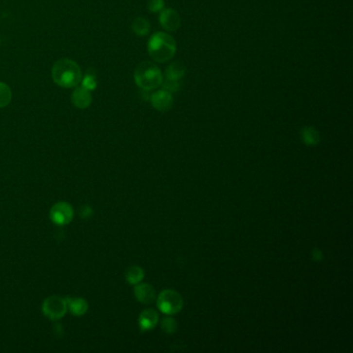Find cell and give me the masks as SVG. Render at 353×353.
I'll use <instances>...</instances> for the list:
<instances>
[{"label":"cell","instance_id":"1","mask_svg":"<svg viewBox=\"0 0 353 353\" xmlns=\"http://www.w3.org/2000/svg\"><path fill=\"white\" fill-rule=\"evenodd\" d=\"M53 81L63 88H75L81 82L82 71L74 60L62 58L54 63L51 71Z\"/></svg>","mask_w":353,"mask_h":353},{"label":"cell","instance_id":"2","mask_svg":"<svg viewBox=\"0 0 353 353\" xmlns=\"http://www.w3.org/2000/svg\"><path fill=\"white\" fill-rule=\"evenodd\" d=\"M147 49L156 62L164 63L174 57L176 53L175 39L166 32H156L149 38Z\"/></svg>","mask_w":353,"mask_h":353},{"label":"cell","instance_id":"3","mask_svg":"<svg viewBox=\"0 0 353 353\" xmlns=\"http://www.w3.org/2000/svg\"><path fill=\"white\" fill-rule=\"evenodd\" d=\"M135 82L142 90L150 91L162 85L163 74L159 68L152 62H142L134 71Z\"/></svg>","mask_w":353,"mask_h":353},{"label":"cell","instance_id":"4","mask_svg":"<svg viewBox=\"0 0 353 353\" xmlns=\"http://www.w3.org/2000/svg\"><path fill=\"white\" fill-rule=\"evenodd\" d=\"M158 308L160 312L167 315L177 314L183 307V300L181 295L175 290L167 289L159 293L157 300Z\"/></svg>","mask_w":353,"mask_h":353},{"label":"cell","instance_id":"5","mask_svg":"<svg viewBox=\"0 0 353 353\" xmlns=\"http://www.w3.org/2000/svg\"><path fill=\"white\" fill-rule=\"evenodd\" d=\"M68 311L67 300L59 296H50L43 303V313L51 320L60 319Z\"/></svg>","mask_w":353,"mask_h":353},{"label":"cell","instance_id":"6","mask_svg":"<svg viewBox=\"0 0 353 353\" xmlns=\"http://www.w3.org/2000/svg\"><path fill=\"white\" fill-rule=\"evenodd\" d=\"M73 216H74V211L69 203L60 202L55 204L51 208L50 212L51 220L53 221V223L60 225V226L71 223V221L73 220Z\"/></svg>","mask_w":353,"mask_h":353},{"label":"cell","instance_id":"7","mask_svg":"<svg viewBox=\"0 0 353 353\" xmlns=\"http://www.w3.org/2000/svg\"><path fill=\"white\" fill-rule=\"evenodd\" d=\"M159 23L167 31H176L181 25L180 16L173 9L162 10L159 15Z\"/></svg>","mask_w":353,"mask_h":353},{"label":"cell","instance_id":"8","mask_svg":"<svg viewBox=\"0 0 353 353\" xmlns=\"http://www.w3.org/2000/svg\"><path fill=\"white\" fill-rule=\"evenodd\" d=\"M150 103L152 107L160 112H166L170 110L173 106V96L171 92L165 89L156 91L150 95Z\"/></svg>","mask_w":353,"mask_h":353},{"label":"cell","instance_id":"9","mask_svg":"<svg viewBox=\"0 0 353 353\" xmlns=\"http://www.w3.org/2000/svg\"><path fill=\"white\" fill-rule=\"evenodd\" d=\"M90 92L91 91L85 89L82 86L76 87L71 96L73 105L78 109H86L89 107L92 103V95Z\"/></svg>","mask_w":353,"mask_h":353},{"label":"cell","instance_id":"10","mask_svg":"<svg viewBox=\"0 0 353 353\" xmlns=\"http://www.w3.org/2000/svg\"><path fill=\"white\" fill-rule=\"evenodd\" d=\"M134 293L136 299L143 304H150L155 301L156 299V291L149 284H136Z\"/></svg>","mask_w":353,"mask_h":353},{"label":"cell","instance_id":"11","mask_svg":"<svg viewBox=\"0 0 353 353\" xmlns=\"http://www.w3.org/2000/svg\"><path fill=\"white\" fill-rule=\"evenodd\" d=\"M159 322V314L152 309L143 311L139 316V326L142 331H151Z\"/></svg>","mask_w":353,"mask_h":353},{"label":"cell","instance_id":"12","mask_svg":"<svg viewBox=\"0 0 353 353\" xmlns=\"http://www.w3.org/2000/svg\"><path fill=\"white\" fill-rule=\"evenodd\" d=\"M186 66L180 61H175L168 67L166 71V79L173 81H181L183 76L186 75Z\"/></svg>","mask_w":353,"mask_h":353},{"label":"cell","instance_id":"13","mask_svg":"<svg viewBox=\"0 0 353 353\" xmlns=\"http://www.w3.org/2000/svg\"><path fill=\"white\" fill-rule=\"evenodd\" d=\"M66 300H67L68 309L70 310L71 314L75 316H81V315L85 314L88 309V303L83 299L69 298Z\"/></svg>","mask_w":353,"mask_h":353},{"label":"cell","instance_id":"14","mask_svg":"<svg viewBox=\"0 0 353 353\" xmlns=\"http://www.w3.org/2000/svg\"><path fill=\"white\" fill-rule=\"evenodd\" d=\"M302 142L308 146H314L320 142V135L316 128L312 126H306L301 131Z\"/></svg>","mask_w":353,"mask_h":353},{"label":"cell","instance_id":"15","mask_svg":"<svg viewBox=\"0 0 353 353\" xmlns=\"http://www.w3.org/2000/svg\"><path fill=\"white\" fill-rule=\"evenodd\" d=\"M133 31L139 36H145L149 34L150 31V24L149 22L143 17L136 18L132 24Z\"/></svg>","mask_w":353,"mask_h":353},{"label":"cell","instance_id":"16","mask_svg":"<svg viewBox=\"0 0 353 353\" xmlns=\"http://www.w3.org/2000/svg\"><path fill=\"white\" fill-rule=\"evenodd\" d=\"M144 278V271L140 266L134 265L128 267L125 271V279L130 284L136 285L140 283Z\"/></svg>","mask_w":353,"mask_h":353},{"label":"cell","instance_id":"17","mask_svg":"<svg viewBox=\"0 0 353 353\" xmlns=\"http://www.w3.org/2000/svg\"><path fill=\"white\" fill-rule=\"evenodd\" d=\"M81 85L82 87H84L85 89L92 91L94 90L96 86H98V80H96L95 74L92 71V70H88L86 71V74L84 76V78L81 79Z\"/></svg>","mask_w":353,"mask_h":353},{"label":"cell","instance_id":"18","mask_svg":"<svg viewBox=\"0 0 353 353\" xmlns=\"http://www.w3.org/2000/svg\"><path fill=\"white\" fill-rule=\"evenodd\" d=\"M12 101V90L4 82H0V108L6 107Z\"/></svg>","mask_w":353,"mask_h":353},{"label":"cell","instance_id":"19","mask_svg":"<svg viewBox=\"0 0 353 353\" xmlns=\"http://www.w3.org/2000/svg\"><path fill=\"white\" fill-rule=\"evenodd\" d=\"M162 330L167 334H174L177 331V322H176L175 319L172 317H166L162 320Z\"/></svg>","mask_w":353,"mask_h":353},{"label":"cell","instance_id":"20","mask_svg":"<svg viewBox=\"0 0 353 353\" xmlns=\"http://www.w3.org/2000/svg\"><path fill=\"white\" fill-rule=\"evenodd\" d=\"M164 89L169 92H176L180 89L181 81H173V80L166 79L164 82H162Z\"/></svg>","mask_w":353,"mask_h":353},{"label":"cell","instance_id":"21","mask_svg":"<svg viewBox=\"0 0 353 353\" xmlns=\"http://www.w3.org/2000/svg\"><path fill=\"white\" fill-rule=\"evenodd\" d=\"M165 2L164 0H149L148 10L152 13H158L164 10Z\"/></svg>","mask_w":353,"mask_h":353},{"label":"cell","instance_id":"22","mask_svg":"<svg viewBox=\"0 0 353 353\" xmlns=\"http://www.w3.org/2000/svg\"><path fill=\"white\" fill-rule=\"evenodd\" d=\"M312 256H313V258H314L317 261L321 260V259H322V252L319 251V250H314V251H313Z\"/></svg>","mask_w":353,"mask_h":353}]
</instances>
